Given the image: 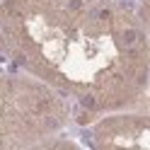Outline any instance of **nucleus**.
<instances>
[{
    "label": "nucleus",
    "instance_id": "1",
    "mask_svg": "<svg viewBox=\"0 0 150 150\" xmlns=\"http://www.w3.org/2000/svg\"><path fill=\"white\" fill-rule=\"evenodd\" d=\"M143 12H145V20H148V27H150V0H145V7H143Z\"/></svg>",
    "mask_w": 150,
    "mask_h": 150
}]
</instances>
